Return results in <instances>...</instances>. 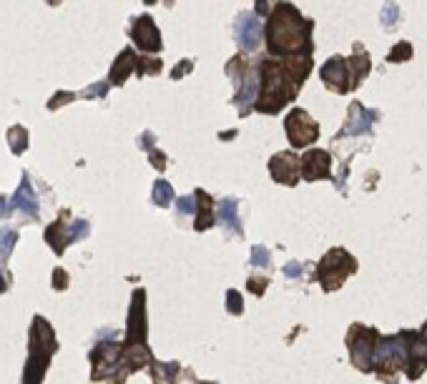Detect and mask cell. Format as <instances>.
<instances>
[{"label":"cell","mask_w":427,"mask_h":384,"mask_svg":"<svg viewBox=\"0 0 427 384\" xmlns=\"http://www.w3.org/2000/svg\"><path fill=\"white\" fill-rule=\"evenodd\" d=\"M6 206H8V201H6L3 196H0V216H8V214H11V209H6Z\"/></svg>","instance_id":"37"},{"label":"cell","mask_w":427,"mask_h":384,"mask_svg":"<svg viewBox=\"0 0 427 384\" xmlns=\"http://www.w3.org/2000/svg\"><path fill=\"white\" fill-rule=\"evenodd\" d=\"M164 3H166V6H173V0H164Z\"/></svg>","instance_id":"42"},{"label":"cell","mask_w":427,"mask_h":384,"mask_svg":"<svg viewBox=\"0 0 427 384\" xmlns=\"http://www.w3.org/2000/svg\"><path fill=\"white\" fill-rule=\"evenodd\" d=\"M11 206H16V209H23L25 214H30V216H38V201H35V196H33V188H30L28 176H23L21 188H18L16 196H13Z\"/></svg>","instance_id":"16"},{"label":"cell","mask_w":427,"mask_h":384,"mask_svg":"<svg viewBox=\"0 0 427 384\" xmlns=\"http://www.w3.org/2000/svg\"><path fill=\"white\" fill-rule=\"evenodd\" d=\"M347 63H350L352 73V88H357L367 78V73H370V55L362 50V45H355V53L347 58Z\"/></svg>","instance_id":"18"},{"label":"cell","mask_w":427,"mask_h":384,"mask_svg":"<svg viewBox=\"0 0 427 384\" xmlns=\"http://www.w3.org/2000/svg\"><path fill=\"white\" fill-rule=\"evenodd\" d=\"M171 201H173L171 186H169L166 181H156L154 183V203H156V206H164V209H166Z\"/></svg>","instance_id":"21"},{"label":"cell","mask_w":427,"mask_h":384,"mask_svg":"<svg viewBox=\"0 0 427 384\" xmlns=\"http://www.w3.org/2000/svg\"><path fill=\"white\" fill-rule=\"evenodd\" d=\"M66 284H68V274L63 269H56L53 271V286L56 289H66Z\"/></svg>","instance_id":"32"},{"label":"cell","mask_w":427,"mask_h":384,"mask_svg":"<svg viewBox=\"0 0 427 384\" xmlns=\"http://www.w3.org/2000/svg\"><path fill=\"white\" fill-rule=\"evenodd\" d=\"M131 38L144 53H159L161 50V33H159V28H156L151 16H139L133 21Z\"/></svg>","instance_id":"9"},{"label":"cell","mask_w":427,"mask_h":384,"mask_svg":"<svg viewBox=\"0 0 427 384\" xmlns=\"http://www.w3.org/2000/svg\"><path fill=\"white\" fill-rule=\"evenodd\" d=\"M297 94H300V86L287 73L282 61L277 63L272 58H264L259 63V94L254 101V108L259 113H279L284 106H289L297 98Z\"/></svg>","instance_id":"2"},{"label":"cell","mask_w":427,"mask_h":384,"mask_svg":"<svg viewBox=\"0 0 427 384\" xmlns=\"http://www.w3.org/2000/svg\"><path fill=\"white\" fill-rule=\"evenodd\" d=\"M251 264H254V266H266V264H269V252H266L264 247H254V252H251Z\"/></svg>","instance_id":"28"},{"label":"cell","mask_w":427,"mask_h":384,"mask_svg":"<svg viewBox=\"0 0 427 384\" xmlns=\"http://www.w3.org/2000/svg\"><path fill=\"white\" fill-rule=\"evenodd\" d=\"M234 38H237L239 48L241 50H256L264 38V28L259 23L256 13H241L237 21V30H234Z\"/></svg>","instance_id":"8"},{"label":"cell","mask_w":427,"mask_h":384,"mask_svg":"<svg viewBox=\"0 0 427 384\" xmlns=\"http://www.w3.org/2000/svg\"><path fill=\"white\" fill-rule=\"evenodd\" d=\"M277 6V0H256V16H269Z\"/></svg>","instance_id":"31"},{"label":"cell","mask_w":427,"mask_h":384,"mask_svg":"<svg viewBox=\"0 0 427 384\" xmlns=\"http://www.w3.org/2000/svg\"><path fill=\"white\" fill-rule=\"evenodd\" d=\"M420 337H422V341H425V346H427V322H425V327L420 329Z\"/></svg>","instance_id":"39"},{"label":"cell","mask_w":427,"mask_h":384,"mask_svg":"<svg viewBox=\"0 0 427 384\" xmlns=\"http://www.w3.org/2000/svg\"><path fill=\"white\" fill-rule=\"evenodd\" d=\"M397 23H399V8L394 6V3H387L382 11V26L387 28V30H392Z\"/></svg>","instance_id":"22"},{"label":"cell","mask_w":427,"mask_h":384,"mask_svg":"<svg viewBox=\"0 0 427 384\" xmlns=\"http://www.w3.org/2000/svg\"><path fill=\"white\" fill-rule=\"evenodd\" d=\"M149 154H151V164H154L159 171H164V166H166V156L159 154V151H156V149H151Z\"/></svg>","instance_id":"34"},{"label":"cell","mask_w":427,"mask_h":384,"mask_svg":"<svg viewBox=\"0 0 427 384\" xmlns=\"http://www.w3.org/2000/svg\"><path fill=\"white\" fill-rule=\"evenodd\" d=\"M302 176L307 181H319L332 176V156L322 149H309L302 156Z\"/></svg>","instance_id":"12"},{"label":"cell","mask_w":427,"mask_h":384,"mask_svg":"<svg viewBox=\"0 0 427 384\" xmlns=\"http://www.w3.org/2000/svg\"><path fill=\"white\" fill-rule=\"evenodd\" d=\"M66 219H68V214H61V219H58L56 224H50L48 231H45V242L53 247V252H56V254H63L68 244L76 242V239H73L71 226H68V229L63 226V224H66Z\"/></svg>","instance_id":"14"},{"label":"cell","mask_w":427,"mask_h":384,"mask_svg":"<svg viewBox=\"0 0 427 384\" xmlns=\"http://www.w3.org/2000/svg\"><path fill=\"white\" fill-rule=\"evenodd\" d=\"M266 284H269V281H266L264 276H251V279L246 281V286H249L251 294H256V297H261V294H264Z\"/></svg>","instance_id":"27"},{"label":"cell","mask_w":427,"mask_h":384,"mask_svg":"<svg viewBox=\"0 0 427 384\" xmlns=\"http://www.w3.org/2000/svg\"><path fill=\"white\" fill-rule=\"evenodd\" d=\"M73 98H76V96H73V94H58L56 98H50L48 108L53 111V108H58V106H61V103H68V101H73Z\"/></svg>","instance_id":"33"},{"label":"cell","mask_w":427,"mask_h":384,"mask_svg":"<svg viewBox=\"0 0 427 384\" xmlns=\"http://www.w3.org/2000/svg\"><path fill=\"white\" fill-rule=\"evenodd\" d=\"M136 66H139V58H136V53H133L131 48H126L121 55H118L116 63H113V68H111V83H113V86H121V83L131 76V71Z\"/></svg>","instance_id":"15"},{"label":"cell","mask_w":427,"mask_h":384,"mask_svg":"<svg viewBox=\"0 0 427 384\" xmlns=\"http://www.w3.org/2000/svg\"><path fill=\"white\" fill-rule=\"evenodd\" d=\"M407 58H412V45L410 43H397L394 45V50L387 55L389 63H399V61H407Z\"/></svg>","instance_id":"23"},{"label":"cell","mask_w":427,"mask_h":384,"mask_svg":"<svg viewBox=\"0 0 427 384\" xmlns=\"http://www.w3.org/2000/svg\"><path fill=\"white\" fill-rule=\"evenodd\" d=\"M106 91H108V83H96V86H91V91H86V98H101V96H106Z\"/></svg>","instance_id":"30"},{"label":"cell","mask_w":427,"mask_h":384,"mask_svg":"<svg viewBox=\"0 0 427 384\" xmlns=\"http://www.w3.org/2000/svg\"><path fill=\"white\" fill-rule=\"evenodd\" d=\"M136 71H139V76H144V73H159L161 71V61L159 58H139Z\"/></svg>","instance_id":"24"},{"label":"cell","mask_w":427,"mask_h":384,"mask_svg":"<svg viewBox=\"0 0 427 384\" xmlns=\"http://www.w3.org/2000/svg\"><path fill=\"white\" fill-rule=\"evenodd\" d=\"M322 81L327 88H332L334 94H347V91H352L350 63L344 61L342 55H332L322 68Z\"/></svg>","instance_id":"10"},{"label":"cell","mask_w":427,"mask_h":384,"mask_svg":"<svg viewBox=\"0 0 427 384\" xmlns=\"http://www.w3.org/2000/svg\"><path fill=\"white\" fill-rule=\"evenodd\" d=\"M269 174L277 183H284V186H297L302 176V159H297V154L292 151H282V154L272 156L269 161Z\"/></svg>","instance_id":"7"},{"label":"cell","mask_w":427,"mask_h":384,"mask_svg":"<svg viewBox=\"0 0 427 384\" xmlns=\"http://www.w3.org/2000/svg\"><path fill=\"white\" fill-rule=\"evenodd\" d=\"M266 48L269 55L312 53V21H307L292 3H277L266 23Z\"/></svg>","instance_id":"1"},{"label":"cell","mask_w":427,"mask_h":384,"mask_svg":"<svg viewBox=\"0 0 427 384\" xmlns=\"http://www.w3.org/2000/svg\"><path fill=\"white\" fill-rule=\"evenodd\" d=\"M8 143H11V149L16 151V154H23V151L28 149V133H25V128L13 126L11 131H8Z\"/></svg>","instance_id":"20"},{"label":"cell","mask_w":427,"mask_h":384,"mask_svg":"<svg viewBox=\"0 0 427 384\" xmlns=\"http://www.w3.org/2000/svg\"><path fill=\"white\" fill-rule=\"evenodd\" d=\"M18 234L16 231H11V234H6L3 239H0V259H8V254H11L13 244H16Z\"/></svg>","instance_id":"25"},{"label":"cell","mask_w":427,"mask_h":384,"mask_svg":"<svg viewBox=\"0 0 427 384\" xmlns=\"http://www.w3.org/2000/svg\"><path fill=\"white\" fill-rule=\"evenodd\" d=\"M227 304H229V312H232V314H241V312H244V304H241L239 291H229V294H227Z\"/></svg>","instance_id":"26"},{"label":"cell","mask_w":427,"mask_h":384,"mask_svg":"<svg viewBox=\"0 0 427 384\" xmlns=\"http://www.w3.org/2000/svg\"><path fill=\"white\" fill-rule=\"evenodd\" d=\"M48 3H50V6H58V3H61V0H48Z\"/></svg>","instance_id":"40"},{"label":"cell","mask_w":427,"mask_h":384,"mask_svg":"<svg viewBox=\"0 0 427 384\" xmlns=\"http://www.w3.org/2000/svg\"><path fill=\"white\" fill-rule=\"evenodd\" d=\"M53 351H56V337H53V329H50L48 322H45L43 317H35L33 329H30V362H28V367H25L23 384H40Z\"/></svg>","instance_id":"3"},{"label":"cell","mask_w":427,"mask_h":384,"mask_svg":"<svg viewBox=\"0 0 427 384\" xmlns=\"http://www.w3.org/2000/svg\"><path fill=\"white\" fill-rule=\"evenodd\" d=\"M194 196H196V224H194V229L206 231L211 224H214V203H211L209 193H204L201 188L194 193Z\"/></svg>","instance_id":"17"},{"label":"cell","mask_w":427,"mask_h":384,"mask_svg":"<svg viewBox=\"0 0 427 384\" xmlns=\"http://www.w3.org/2000/svg\"><path fill=\"white\" fill-rule=\"evenodd\" d=\"M380 332L362 324H352L347 334V346H350V359L360 372H375V349H377Z\"/></svg>","instance_id":"4"},{"label":"cell","mask_w":427,"mask_h":384,"mask_svg":"<svg viewBox=\"0 0 427 384\" xmlns=\"http://www.w3.org/2000/svg\"><path fill=\"white\" fill-rule=\"evenodd\" d=\"M144 3H146V6H154V3H156V0H144Z\"/></svg>","instance_id":"41"},{"label":"cell","mask_w":427,"mask_h":384,"mask_svg":"<svg viewBox=\"0 0 427 384\" xmlns=\"http://www.w3.org/2000/svg\"><path fill=\"white\" fill-rule=\"evenodd\" d=\"M194 201H196V196H183V198H178V211H181V214H194V211H196Z\"/></svg>","instance_id":"29"},{"label":"cell","mask_w":427,"mask_h":384,"mask_svg":"<svg viewBox=\"0 0 427 384\" xmlns=\"http://www.w3.org/2000/svg\"><path fill=\"white\" fill-rule=\"evenodd\" d=\"M377 118H380L377 111H367V108H362V103H352L342 133H365V131H370V126L377 121Z\"/></svg>","instance_id":"13"},{"label":"cell","mask_w":427,"mask_h":384,"mask_svg":"<svg viewBox=\"0 0 427 384\" xmlns=\"http://www.w3.org/2000/svg\"><path fill=\"white\" fill-rule=\"evenodd\" d=\"M191 71V61H183L176 66V71L171 73V78H181V73H189Z\"/></svg>","instance_id":"35"},{"label":"cell","mask_w":427,"mask_h":384,"mask_svg":"<svg viewBox=\"0 0 427 384\" xmlns=\"http://www.w3.org/2000/svg\"><path fill=\"white\" fill-rule=\"evenodd\" d=\"M284 274L292 276V279H297V276H300V264L292 261V264H289V266H287V269H284Z\"/></svg>","instance_id":"36"},{"label":"cell","mask_w":427,"mask_h":384,"mask_svg":"<svg viewBox=\"0 0 427 384\" xmlns=\"http://www.w3.org/2000/svg\"><path fill=\"white\" fill-rule=\"evenodd\" d=\"M8 281H6V271H0V291H6Z\"/></svg>","instance_id":"38"},{"label":"cell","mask_w":427,"mask_h":384,"mask_svg":"<svg viewBox=\"0 0 427 384\" xmlns=\"http://www.w3.org/2000/svg\"><path fill=\"white\" fill-rule=\"evenodd\" d=\"M357 271V259L344 249H332L327 256L319 261L317 276L322 281L324 291H337L344 284V279Z\"/></svg>","instance_id":"5"},{"label":"cell","mask_w":427,"mask_h":384,"mask_svg":"<svg viewBox=\"0 0 427 384\" xmlns=\"http://www.w3.org/2000/svg\"><path fill=\"white\" fill-rule=\"evenodd\" d=\"M284 128H287V138L295 149L312 146V143L319 138V126H317V121L302 108L289 111V115L284 118Z\"/></svg>","instance_id":"6"},{"label":"cell","mask_w":427,"mask_h":384,"mask_svg":"<svg viewBox=\"0 0 427 384\" xmlns=\"http://www.w3.org/2000/svg\"><path fill=\"white\" fill-rule=\"evenodd\" d=\"M126 344H146V294L144 289H136L128 314V337Z\"/></svg>","instance_id":"11"},{"label":"cell","mask_w":427,"mask_h":384,"mask_svg":"<svg viewBox=\"0 0 427 384\" xmlns=\"http://www.w3.org/2000/svg\"><path fill=\"white\" fill-rule=\"evenodd\" d=\"M219 219H222L224 226H229V229L239 231L241 234V221H239L237 216V201L234 198H227V201H222V209H219Z\"/></svg>","instance_id":"19"}]
</instances>
